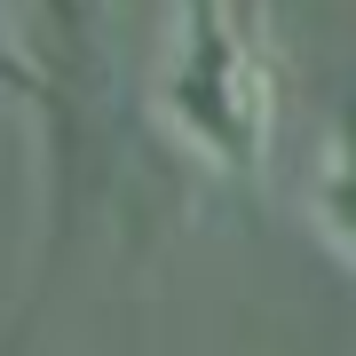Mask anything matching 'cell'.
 I'll return each instance as SVG.
<instances>
[{
	"mask_svg": "<svg viewBox=\"0 0 356 356\" xmlns=\"http://www.w3.org/2000/svg\"><path fill=\"white\" fill-rule=\"evenodd\" d=\"M166 111L229 175H254L269 159L277 95H269V72H261L245 24L229 16V0H182L175 64H166Z\"/></svg>",
	"mask_w": 356,
	"mask_h": 356,
	"instance_id": "6da1fadb",
	"label": "cell"
},
{
	"mask_svg": "<svg viewBox=\"0 0 356 356\" xmlns=\"http://www.w3.org/2000/svg\"><path fill=\"white\" fill-rule=\"evenodd\" d=\"M309 214H317V229L356 261V119L332 135V151H325V166H317V182H309Z\"/></svg>",
	"mask_w": 356,
	"mask_h": 356,
	"instance_id": "7a4b0ae2",
	"label": "cell"
}]
</instances>
